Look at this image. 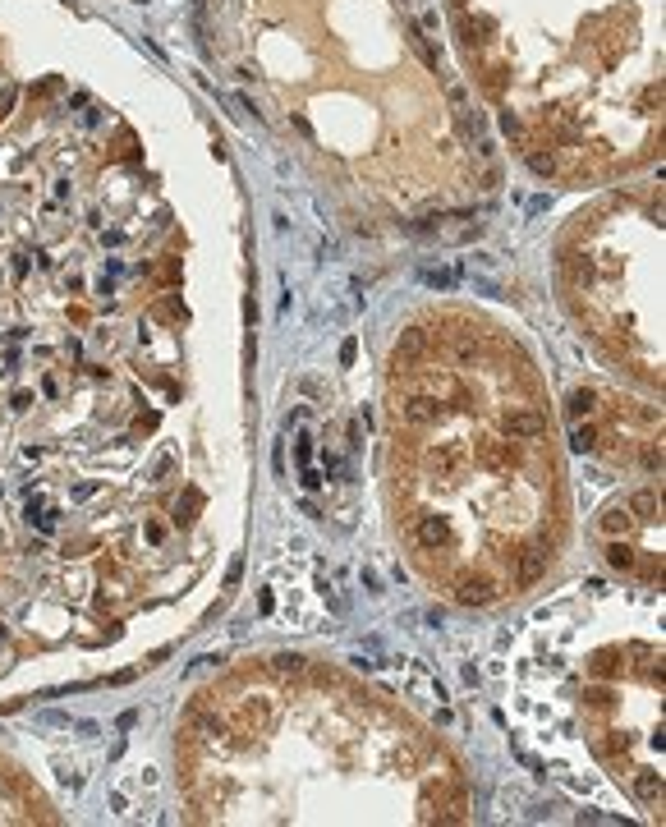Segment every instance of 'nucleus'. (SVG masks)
Masks as SVG:
<instances>
[{"mask_svg":"<svg viewBox=\"0 0 666 827\" xmlns=\"http://www.w3.org/2000/svg\"><path fill=\"white\" fill-rule=\"evenodd\" d=\"M542 561H547V551H528L524 556V579H538V574H542Z\"/></svg>","mask_w":666,"mask_h":827,"instance_id":"obj_14","label":"nucleus"},{"mask_svg":"<svg viewBox=\"0 0 666 827\" xmlns=\"http://www.w3.org/2000/svg\"><path fill=\"white\" fill-rule=\"evenodd\" d=\"M570 446L589 455L593 446H598V428H589V423H584V428H575V432H570Z\"/></svg>","mask_w":666,"mask_h":827,"instance_id":"obj_7","label":"nucleus"},{"mask_svg":"<svg viewBox=\"0 0 666 827\" xmlns=\"http://www.w3.org/2000/svg\"><path fill=\"white\" fill-rule=\"evenodd\" d=\"M295 455H299V464L313 460V446H308V437H299V451H295Z\"/></svg>","mask_w":666,"mask_h":827,"instance_id":"obj_18","label":"nucleus"},{"mask_svg":"<svg viewBox=\"0 0 666 827\" xmlns=\"http://www.w3.org/2000/svg\"><path fill=\"white\" fill-rule=\"evenodd\" d=\"M414 533H418V542H423V547H450V542H455V533H450V524H446L441 515H423V519L414 524Z\"/></svg>","mask_w":666,"mask_h":827,"instance_id":"obj_3","label":"nucleus"},{"mask_svg":"<svg viewBox=\"0 0 666 827\" xmlns=\"http://www.w3.org/2000/svg\"><path fill=\"white\" fill-rule=\"evenodd\" d=\"M363 588H368V593H382V579H377L372 565H363Z\"/></svg>","mask_w":666,"mask_h":827,"instance_id":"obj_15","label":"nucleus"},{"mask_svg":"<svg viewBox=\"0 0 666 827\" xmlns=\"http://www.w3.org/2000/svg\"><path fill=\"white\" fill-rule=\"evenodd\" d=\"M602 529H607V533H625V529H630V510H607Z\"/></svg>","mask_w":666,"mask_h":827,"instance_id":"obj_12","label":"nucleus"},{"mask_svg":"<svg viewBox=\"0 0 666 827\" xmlns=\"http://www.w3.org/2000/svg\"><path fill=\"white\" fill-rule=\"evenodd\" d=\"M37 722H42V727H69L65 713H37Z\"/></svg>","mask_w":666,"mask_h":827,"instance_id":"obj_16","label":"nucleus"},{"mask_svg":"<svg viewBox=\"0 0 666 827\" xmlns=\"http://www.w3.org/2000/svg\"><path fill=\"white\" fill-rule=\"evenodd\" d=\"M593 400H598L593 391H575V396H570V419H579V414H593Z\"/></svg>","mask_w":666,"mask_h":827,"instance_id":"obj_9","label":"nucleus"},{"mask_svg":"<svg viewBox=\"0 0 666 827\" xmlns=\"http://www.w3.org/2000/svg\"><path fill=\"white\" fill-rule=\"evenodd\" d=\"M528 165H533V175H556V156L533 152V156H528Z\"/></svg>","mask_w":666,"mask_h":827,"instance_id":"obj_13","label":"nucleus"},{"mask_svg":"<svg viewBox=\"0 0 666 827\" xmlns=\"http://www.w3.org/2000/svg\"><path fill=\"white\" fill-rule=\"evenodd\" d=\"M630 510H639L644 519H653V510H657V496H653V492H634V496H630Z\"/></svg>","mask_w":666,"mask_h":827,"instance_id":"obj_11","label":"nucleus"},{"mask_svg":"<svg viewBox=\"0 0 666 827\" xmlns=\"http://www.w3.org/2000/svg\"><path fill=\"white\" fill-rule=\"evenodd\" d=\"M395 414H400L404 423H437L446 409H441L437 396H427V391H409V396L395 405Z\"/></svg>","mask_w":666,"mask_h":827,"instance_id":"obj_1","label":"nucleus"},{"mask_svg":"<svg viewBox=\"0 0 666 827\" xmlns=\"http://www.w3.org/2000/svg\"><path fill=\"white\" fill-rule=\"evenodd\" d=\"M501 129L510 133V138H519V120H515V115H501Z\"/></svg>","mask_w":666,"mask_h":827,"instance_id":"obj_19","label":"nucleus"},{"mask_svg":"<svg viewBox=\"0 0 666 827\" xmlns=\"http://www.w3.org/2000/svg\"><path fill=\"white\" fill-rule=\"evenodd\" d=\"M607 561H612L616 570H630V565H634V551L621 547V542H612V547H607Z\"/></svg>","mask_w":666,"mask_h":827,"instance_id":"obj_10","label":"nucleus"},{"mask_svg":"<svg viewBox=\"0 0 666 827\" xmlns=\"http://www.w3.org/2000/svg\"><path fill=\"white\" fill-rule=\"evenodd\" d=\"M505 432L510 437H542L547 432V419H538V414H528V409H515V414H505Z\"/></svg>","mask_w":666,"mask_h":827,"instance_id":"obj_4","label":"nucleus"},{"mask_svg":"<svg viewBox=\"0 0 666 827\" xmlns=\"http://www.w3.org/2000/svg\"><path fill=\"white\" fill-rule=\"evenodd\" d=\"M354 354H359V345H354V341L340 345V359H345V364H354Z\"/></svg>","mask_w":666,"mask_h":827,"instance_id":"obj_21","label":"nucleus"},{"mask_svg":"<svg viewBox=\"0 0 666 827\" xmlns=\"http://www.w3.org/2000/svg\"><path fill=\"white\" fill-rule=\"evenodd\" d=\"M455 597H459L464 606H487L491 597H496V588H491L487 579H464V584L455 588Z\"/></svg>","mask_w":666,"mask_h":827,"instance_id":"obj_5","label":"nucleus"},{"mask_svg":"<svg viewBox=\"0 0 666 827\" xmlns=\"http://www.w3.org/2000/svg\"><path fill=\"white\" fill-rule=\"evenodd\" d=\"M276 662V671H281V676H299V671H304V657H299V653H281V657H272Z\"/></svg>","mask_w":666,"mask_h":827,"instance_id":"obj_8","label":"nucleus"},{"mask_svg":"<svg viewBox=\"0 0 666 827\" xmlns=\"http://www.w3.org/2000/svg\"><path fill=\"white\" fill-rule=\"evenodd\" d=\"M427 234H437V239H446V244H469V239H478V234H482V221L450 216V225H427Z\"/></svg>","mask_w":666,"mask_h":827,"instance_id":"obj_2","label":"nucleus"},{"mask_svg":"<svg viewBox=\"0 0 666 827\" xmlns=\"http://www.w3.org/2000/svg\"><path fill=\"white\" fill-rule=\"evenodd\" d=\"M418 281L432 285V290H450V285H459V267H423Z\"/></svg>","mask_w":666,"mask_h":827,"instance_id":"obj_6","label":"nucleus"},{"mask_svg":"<svg viewBox=\"0 0 666 827\" xmlns=\"http://www.w3.org/2000/svg\"><path fill=\"white\" fill-rule=\"evenodd\" d=\"M304 487H322V474H317V469H308V464H304Z\"/></svg>","mask_w":666,"mask_h":827,"instance_id":"obj_20","label":"nucleus"},{"mask_svg":"<svg viewBox=\"0 0 666 827\" xmlns=\"http://www.w3.org/2000/svg\"><path fill=\"white\" fill-rule=\"evenodd\" d=\"M644 464H648V469H662V451H657V446H648V451H644Z\"/></svg>","mask_w":666,"mask_h":827,"instance_id":"obj_17","label":"nucleus"}]
</instances>
